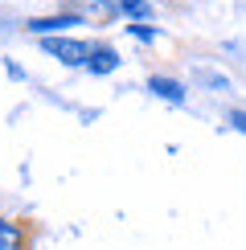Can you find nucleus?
<instances>
[{
    "instance_id": "1",
    "label": "nucleus",
    "mask_w": 246,
    "mask_h": 250,
    "mask_svg": "<svg viewBox=\"0 0 246 250\" xmlns=\"http://www.w3.org/2000/svg\"><path fill=\"white\" fill-rule=\"evenodd\" d=\"M41 49H45L49 58L66 62V66H86L95 45H90V41H78V37H45V41H41Z\"/></svg>"
},
{
    "instance_id": "2",
    "label": "nucleus",
    "mask_w": 246,
    "mask_h": 250,
    "mask_svg": "<svg viewBox=\"0 0 246 250\" xmlns=\"http://www.w3.org/2000/svg\"><path fill=\"white\" fill-rule=\"evenodd\" d=\"M74 25H82L78 13H54V17H33L25 29H29L33 37L45 41V37H70V29H74Z\"/></svg>"
},
{
    "instance_id": "3",
    "label": "nucleus",
    "mask_w": 246,
    "mask_h": 250,
    "mask_svg": "<svg viewBox=\"0 0 246 250\" xmlns=\"http://www.w3.org/2000/svg\"><path fill=\"white\" fill-rule=\"evenodd\" d=\"M148 90H152V95H156V99H164V103H177V107L184 103V86H181L177 78H164V74H152V78H148Z\"/></svg>"
},
{
    "instance_id": "4",
    "label": "nucleus",
    "mask_w": 246,
    "mask_h": 250,
    "mask_svg": "<svg viewBox=\"0 0 246 250\" xmlns=\"http://www.w3.org/2000/svg\"><path fill=\"white\" fill-rule=\"evenodd\" d=\"M119 62H123V58H119L111 45H95V49H90L86 70H90V74H115V70H119Z\"/></svg>"
},
{
    "instance_id": "5",
    "label": "nucleus",
    "mask_w": 246,
    "mask_h": 250,
    "mask_svg": "<svg viewBox=\"0 0 246 250\" xmlns=\"http://www.w3.org/2000/svg\"><path fill=\"white\" fill-rule=\"evenodd\" d=\"M0 250H25V230L0 213Z\"/></svg>"
},
{
    "instance_id": "6",
    "label": "nucleus",
    "mask_w": 246,
    "mask_h": 250,
    "mask_svg": "<svg viewBox=\"0 0 246 250\" xmlns=\"http://www.w3.org/2000/svg\"><path fill=\"white\" fill-rule=\"evenodd\" d=\"M119 17H127L131 25H144L152 17V4L148 0H119Z\"/></svg>"
},
{
    "instance_id": "7",
    "label": "nucleus",
    "mask_w": 246,
    "mask_h": 250,
    "mask_svg": "<svg viewBox=\"0 0 246 250\" xmlns=\"http://www.w3.org/2000/svg\"><path fill=\"white\" fill-rule=\"evenodd\" d=\"M127 33L140 41H156V29H148V25H127Z\"/></svg>"
},
{
    "instance_id": "8",
    "label": "nucleus",
    "mask_w": 246,
    "mask_h": 250,
    "mask_svg": "<svg viewBox=\"0 0 246 250\" xmlns=\"http://www.w3.org/2000/svg\"><path fill=\"white\" fill-rule=\"evenodd\" d=\"M230 127L246 135V111H230Z\"/></svg>"
},
{
    "instance_id": "9",
    "label": "nucleus",
    "mask_w": 246,
    "mask_h": 250,
    "mask_svg": "<svg viewBox=\"0 0 246 250\" xmlns=\"http://www.w3.org/2000/svg\"><path fill=\"white\" fill-rule=\"evenodd\" d=\"M148 4H152V0H148Z\"/></svg>"
}]
</instances>
